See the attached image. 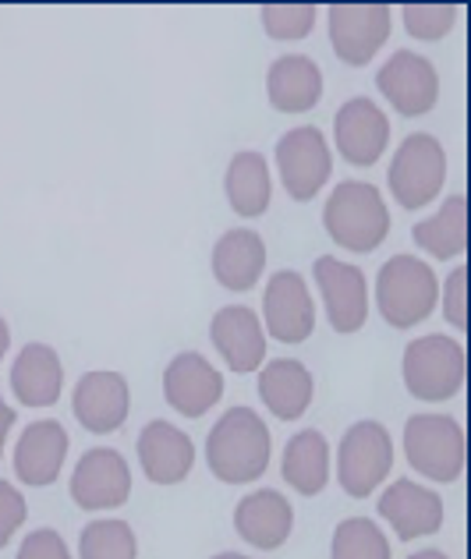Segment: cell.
<instances>
[{
	"label": "cell",
	"mask_w": 471,
	"mask_h": 559,
	"mask_svg": "<svg viewBox=\"0 0 471 559\" xmlns=\"http://www.w3.org/2000/svg\"><path fill=\"white\" fill-rule=\"evenodd\" d=\"M205 461H210L213 475L227 485H245L267 475L270 464L267 421L248 407H231L213 425L210 439H205Z\"/></svg>",
	"instance_id": "obj_1"
},
{
	"label": "cell",
	"mask_w": 471,
	"mask_h": 559,
	"mask_svg": "<svg viewBox=\"0 0 471 559\" xmlns=\"http://www.w3.org/2000/svg\"><path fill=\"white\" fill-rule=\"evenodd\" d=\"M322 224H327L330 238L348 252H376L390 234V213L376 185L341 181L330 191Z\"/></svg>",
	"instance_id": "obj_2"
},
{
	"label": "cell",
	"mask_w": 471,
	"mask_h": 559,
	"mask_svg": "<svg viewBox=\"0 0 471 559\" xmlns=\"http://www.w3.org/2000/svg\"><path fill=\"white\" fill-rule=\"evenodd\" d=\"M439 301L436 273L415 255H393L376 276V305L379 316L393 330H411L433 316Z\"/></svg>",
	"instance_id": "obj_3"
},
{
	"label": "cell",
	"mask_w": 471,
	"mask_h": 559,
	"mask_svg": "<svg viewBox=\"0 0 471 559\" xmlns=\"http://www.w3.org/2000/svg\"><path fill=\"white\" fill-rule=\"evenodd\" d=\"M464 382V347L450 336H419L404 347V386L419 401H450Z\"/></svg>",
	"instance_id": "obj_4"
},
{
	"label": "cell",
	"mask_w": 471,
	"mask_h": 559,
	"mask_svg": "<svg viewBox=\"0 0 471 559\" xmlns=\"http://www.w3.org/2000/svg\"><path fill=\"white\" fill-rule=\"evenodd\" d=\"M404 453L415 475L458 481L464 471V432L447 415H415L404 425Z\"/></svg>",
	"instance_id": "obj_5"
},
{
	"label": "cell",
	"mask_w": 471,
	"mask_h": 559,
	"mask_svg": "<svg viewBox=\"0 0 471 559\" xmlns=\"http://www.w3.org/2000/svg\"><path fill=\"white\" fill-rule=\"evenodd\" d=\"M393 467V443L390 432L379 421H358L351 425L337 450V481L355 499H365L379 489V481Z\"/></svg>",
	"instance_id": "obj_6"
},
{
	"label": "cell",
	"mask_w": 471,
	"mask_h": 559,
	"mask_svg": "<svg viewBox=\"0 0 471 559\" xmlns=\"http://www.w3.org/2000/svg\"><path fill=\"white\" fill-rule=\"evenodd\" d=\"M447 181L444 145L433 135H408L390 164V191L404 210L429 205Z\"/></svg>",
	"instance_id": "obj_7"
},
{
	"label": "cell",
	"mask_w": 471,
	"mask_h": 559,
	"mask_svg": "<svg viewBox=\"0 0 471 559\" xmlns=\"http://www.w3.org/2000/svg\"><path fill=\"white\" fill-rule=\"evenodd\" d=\"M276 167H281V181L294 202H313L322 185L330 181V145L322 131L305 124L291 128L287 135L276 142Z\"/></svg>",
	"instance_id": "obj_8"
},
{
	"label": "cell",
	"mask_w": 471,
	"mask_h": 559,
	"mask_svg": "<svg viewBox=\"0 0 471 559\" xmlns=\"http://www.w3.org/2000/svg\"><path fill=\"white\" fill-rule=\"evenodd\" d=\"M330 43L344 64H369L376 50L390 39L387 4H333L330 8Z\"/></svg>",
	"instance_id": "obj_9"
},
{
	"label": "cell",
	"mask_w": 471,
	"mask_h": 559,
	"mask_svg": "<svg viewBox=\"0 0 471 559\" xmlns=\"http://www.w3.org/2000/svg\"><path fill=\"white\" fill-rule=\"evenodd\" d=\"M376 85H379V93L387 96L390 107H397V114H404V117L429 114L439 99L436 68L425 61L422 53H411V50H397L390 61L379 68Z\"/></svg>",
	"instance_id": "obj_10"
},
{
	"label": "cell",
	"mask_w": 471,
	"mask_h": 559,
	"mask_svg": "<svg viewBox=\"0 0 471 559\" xmlns=\"http://www.w3.org/2000/svg\"><path fill=\"white\" fill-rule=\"evenodd\" d=\"M262 312H267V330L281 344H302L316 330V305L305 280L294 270H281L270 276L267 294H262Z\"/></svg>",
	"instance_id": "obj_11"
},
{
	"label": "cell",
	"mask_w": 471,
	"mask_h": 559,
	"mask_svg": "<svg viewBox=\"0 0 471 559\" xmlns=\"http://www.w3.org/2000/svg\"><path fill=\"white\" fill-rule=\"evenodd\" d=\"M316 284L327 305L330 326L337 333H358L369 319V290H365L362 270L348 266L341 259H316Z\"/></svg>",
	"instance_id": "obj_12"
},
{
	"label": "cell",
	"mask_w": 471,
	"mask_h": 559,
	"mask_svg": "<svg viewBox=\"0 0 471 559\" xmlns=\"http://www.w3.org/2000/svg\"><path fill=\"white\" fill-rule=\"evenodd\" d=\"M131 496V471L117 450H90L82 453L71 475V499L82 510H110L128 503Z\"/></svg>",
	"instance_id": "obj_13"
},
{
	"label": "cell",
	"mask_w": 471,
	"mask_h": 559,
	"mask_svg": "<svg viewBox=\"0 0 471 559\" xmlns=\"http://www.w3.org/2000/svg\"><path fill=\"white\" fill-rule=\"evenodd\" d=\"M337 150L355 167H373L379 164V156L387 153L390 142V121L373 99H348L341 110H337Z\"/></svg>",
	"instance_id": "obj_14"
},
{
	"label": "cell",
	"mask_w": 471,
	"mask_h": 559,
	"mask_svg": "<svg viewBox=\"0 0 471 559\" xmlns=\"http://www.w3.org/2000/svg\"><path fill=\"white\" fill-rule=\"evenodd\" d=\"M164 396L167 404L185 418H202L224 396V376L196 350L178 355L164 372Z\"/></svg>",
	"instance_id": "obj_15"
},
{
	"label": "cell",
	"mask_w": 471,
	"mask_h": 559,
	"mask_svg": "<svg viewBox=\"0 0 471 559\" xmlns=\"http://www.w3.org/2000/svg\"><path fill=\"white\" fill-rule=\"evenodd\" d=\"M213 347L220 350V358L227 361L231 372H256L267 361V333L252 308L245 305H227L220 308L210 322Z\"/></svg>",
	"instance_id": "obj_16"
},
{
	"label": "cell",
	"mask_w": 471,
	"mask_h": 559,
	"mask_svg": "<svg viewBox=\"0 0 471 559\" xmlns=\"http://www.w3.org/2000/svg\"><path fill=\"white\" fill-rule=\"evenodd\" d=\"M128 407H131V390L121 372H85L75 386V401H71V411L82 421V429H90L96 436L121 429Z\"/></svg>",
	"instance_id": "obj_17"
},
{
	"label": "cell",
	"mask_w": 471,
	"mask_h": 559,
	"mask_svg": "<svg viewBox=\"0 0 471 559\" xmlns=\"http://www.w3.org/2000/svg\"><path fill=\"white\" fill-rule=\"evenodd\" d=\"M379 513L387 521L397 538H419V535H433L444 524V499L425 485H415L408 478H397L387 492L379 496Z\"/></svg>",
	"instance_id": "obj_18"
},
{
	"label": "cell",
	"mask_w": 471,
	"mask_h": 559,
	"mask_svg": "<svg viewBox=\"0 0 471 559\" xmlns=\"http://www.w3.org/2000/svg\"><path fill=\"white\" fill-rule=\"evenodd\" d=\"M139 461L153 485H178L196 464V447L178 425L150 421L139 436Z\"/></svg>",
	"instance_id": "obj_19"
},
{
	"label": "cell",
	"mask_w": 471,
	"mask_h": 559,
	"mask_svg": "<svg viewBox=\"0 0 471 559\" xmlns=\"http://www.w3.org/2000/svg\"><path fill=\"white\" fill-rule=\"evenodd\" d=\"M68 457V432L61 421H33L14 447V475L25 485H54Z\"/></svg>",
	"instance_id": "obj_20"
},
{
	"label": "cell",
	"mask_w": 471,
	"mask_h": 559,
	"mask_svg": "<svg viewBox=\"0 0 471 559\" xmlns=\"http://www.w3.org/2000/svg\"><path fill=\"white\" fill-rule=\"evenodd\" d=\"M294 524L291 503L273 489H259L245 496L234 510V532L256 549H281Z\"/></svg>",
	"instance_id": "obj_21"
},
{
	"label": "cell",
	"mask_w": 471,
	"mask_h": 559,
	"mask_svg": "<svg viewBox=\"0 0 471 559\" xmlns=\"http://www.w3.org/2000/svg\"><path fill=\"white\" fill-rule=\"evenodd\" d=\"M267 266V245L256 230H227L213 248V276L227 290H252Z\"/></svg>",
	"instance_id": "obj_22"
},
{
	"label": "cell",
	"mask_w": 471,
	"mask_h": 559,
	"mask_svg": "<svg viewBox=\"0 0 471 559\" xmlns=\"http://www.w3.org/2000/svg\"><path fill=\"white\" fill-rule=\"evenodd\" d=\"M64 369L57 350L47 344H28L19 350V361L11 369V393L25 407H50L61 396Z\"/></svg>",
	"instance_id": "obj_23"
},
{
	"label": "cell",
	"mask_w": 471,
	"mask_h": 559,
	"mask_svg": "<svg viewBox=\"0 0 471 559\" xmlns=\"http://www.w3.org/2000/svg\"><path fill=\"white\" fill-rule=\"evenodd\" d=\"M267 93L270 103L281 114H305L313 110L322 96V75L313 57L287 53L281 61H273L267 71Z\"/></svg>",
	"instance_id": "obj_24"
},
{
	"label": "cell",
	"mask_w": 471,
	"mask_h": 559,
	"mask_svg": "<svg viewBox=\"0 0 471 559\" xmlns=\"http://www.w3.org/2000/svg\"><path fill=\"white\" fill-rule=\"evenodd\" d=\"M259 396L273 411V418H302L313 404V372L294 358H273L259 372Z\"/></svg>",
	"instance_id": "obj_25"
},
{
	"label": "cell",
	"mask_w": 471,
	"mask_h": 559,
	"mask_svg": "<svg viewBox=\"0 0 471 559\" xmlns=\"http://www.w3.org/2000/svg\"><path fill=\"white\" fill-rule=\"evenodd\" d=\"M327 478H330V447L322 432L302 429L298 436H291L284 447V481L302 496H316L327 489Z\"/></svg>",
	"instance_id": "obj_26"
},
{
	"label": "cell",
	"mask_w": 471,
	"mask_h": 559,
	"mask_svg": "<svg viewBox=\"0 0 471 559\" xmlns=\"http://www.w3.org/2000/svg\"><path fill=\"white\" fill-rule=\"evenodd\" d=\"M231 210L252 219L270 210V167L259 153H238L227 167Z\"/></svg>",
	"instance_id": "obj_27"
},
{
	"label": "cell",
	"mask_w": 471,
	"mask_h": 559,
	"mask_svg": "<svg viewBox=\"0 0 471 559\" xmlns=\"http://www.w3.org/2000/svg\"><path fill=\"white\" fill-rule=\"evenodd\" d=\"M419 248H425L433 259H458L468 245V213H464V195H450L444 210L436 216L422 219L411 230Z\"/></svg>",
	"instance_id": "obj_28"
},
{
	"label": "cell",
	"mask_w": 471,
	"mask_h": 559,
	"mask_svg": "<svg viewBox=\"0 0 471 559\" xmlns=\"http://www.w3.org/2000/svg\"><path fill=\"white\" fill-rule=\"evenodd\" d=\"M82 559H136L139 542L125 521H93L79 538Z\"/></svg>",
	"instance_id": "obj_29"
},
{
	"label": "cell",
	"mask_w": 471,
	"mask_h": 559,
	"mask_svg": "<svg viewBox=\"0 0 471 559\" xmlns=\"http://www.w3.org/2000/svg\"><path fill=\"white\" fill-rule=\"evenodd\" d=\"M333 559H390V542L369 518H348L333 532Z\"/></svg>",
	"instance_id": "obj_30"
},
{
	"label": "cell",
	"mask_w": 471,
	"mask_h": 559,
	"mask_svg": "<svg viewBox=\"0 0 471 559\" xmlns=\"http://www.w3.org/2000/svg\"><path fill=\"white\" fill-rule=\"evenodd\" d=\"M316 8L313 4H267L262 8V28L273 39H302L313 33Z\"/></svg>",
	"instance_id": "obj_31"
},
{
	"label": "cell",
	"mask_w": 471,
	"mask_h": 559,
	"mask_svg": "<svg viewBox=\"0 0 471 559\" xmlns=\"http://www.w3.org/2000/svg\"><path fill=\"white\" fill-rule=\"evenodd\" d=\"M404 28L415 39H444L454 22H458V8L454 4H408L401 11Z\"/></svg>",
	"instance_id": "obj_32"
},
{
	"label": "cell",
	"mask_w": 471,
	"mask_h": 559,
	"mask_svg": "<svg viewBox=\"0 0 471 559\" xmlns=\"http://www.w3.org/2000/svg\"><path fill=\"white\" fill-rule=\"evenodd\" d=\"M25 513H28V507H25L22 492L14 489L11 481H0V549H4L11 542V535L22 527Z\"/></svg>",
	"instance_id": "obj_33"
},
{
	"label": "cell",
	"mask_w": 471,
	"mask_h": 559,
	"mask_svg": "<svg viewBox=\"0 0 471 559\" xmlns=\"http://www.w3.org/2000/svg\"><path fill=\"white\" fill-rule=\"evenodd\" d=\"M19 559H71L64 538L50 532V527H39V532H33L19 549Z\"/></svg>",
	"instance_id": "obj_34"
},
{
	"label": "cell",
	"mask_w": 471,
	"mask_h": 559,
	"mask_svg": "<svg viewBox=\"0 0 471 559\" xmlns=\"http://www.w3.org/2000/svg\"><path fill=\"white\" fill-rule=\"evenodd\" d=\"M464 276H468V270H454L450 280H447V287H444V316L458 330L468 326V312H464Z\"/></svg>",
	"instance_id": "obj_35"
},
{
	"label": "cell",
	"mask_w": 471,
	"mask_h": 559,
	"mask_svg": "<svg viewBox=\"0 0 471 559\" xmlns=\"http://www.w3.org/2000/svg\"><path fill=\"white\" fill-rule=\"evenodd\" d=\"M11 425H14V411L4 401H0V453H4V439L11 432Z\"/></svg>",
	"instance_id": "obj_36"
},
{
	"label": "cell",
	"mask_w": 471,
	"mask_h": 559,
	"mask_svg": "<svg viewBox=\"0 0 471 559\" xmlns=\"http://www.w3.org/2000/svg\"><path fill=\"white\" fill-rule=\"evenodd\" d=\"M8 344H11V330H8L4 316H0V361H4V355H8Z\"/></svg>",
	"instance_id": "obj_37"
},
{
	"label": "cell",
	"mask_w": 471,
	"mask_h": 559,
	"mask_svg": "<svg viewBox=\"0 0 471 559\" xmlns=\"http://www.w3.org/2000/svg\"><path fill=\"white\" fill-rule=\"evenodd\" d=\"M408 559H447L439 549H422V552H415V556H408Z\"/></svg>",
	"instance_id": "obj_38"
},
{
	"label": "cell",
	"mask_w": 471,
	"mask_h": 559,
	"mask_svg": "<svg viewBox=\"0 0 471 559\" xmlns=\"http://www.w3.org/2000/svg\"><path fill=\"white\" fill-rule=\"evenodd\" d=\"M213 559H248V556H242V552H220V556H213Z\"/></svg>",
	"instance_id": "obj_39"
}]
</instances>
